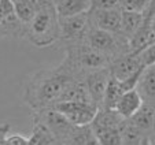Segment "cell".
Instances as JSON below:
<instances>
[{
	"mask_svg": "<svg viewBox=\"0 0 155 145\" xmlns=\"http://www.w3.org/2000/svg\"><path fill=\"white\" fill-rule=\"evenodd\" d=\"M88 17L92 27L120 34L121 10H89Z\"/></svg>",
	"mask_w": 155,
	"mask_h": 145,
	"instance_id": "9c48e42d",
	"label": "cell"
},
{
	"mask_svg": "<svg viewBox=\"0 0 155 145\" xmlns=\"http://www.w3.org/2000/svg\"><path fill=\"white\" fill-rule=\"evenodd\" d=\"M14 14L15 12L11 0H0V25Z\"/></svg>",
	"mask_w": 155,
	"mask_h": 145,
	"instance_id": "d4e9b609",
	"label": "cell"
},
{
	"mask_svg": "<svg viewBox=\"0 0 155 145\" xmlns=\"http://www.w3.org/2000/svg\"><path fill=\"white\" fill-rule=\"evenodd\" d=\"M84 145H99V142L96 141V138H95V136H94V137H92V138L89 140L88 142H85Z\"/></svg>",
	"mask_w": 155,
	"mask_h": 145,
	"instance_id": "83f0119b",
	"label": "cell"
},
{
	"mask_svg": "<svg viewBox=\"0 0 155 145\" xmlns=\"http://www.w3.org/2000/svg\"><path fill=\"white\" fill-rule=\"evenodd\" d=\"M91 27L88 12L59 18V40L64 44L81 43Z\"/></svg>",
	"mask_w": 155,
	"mask_h": 145,
	"instance_id": "5b68a950",
	"label": "cell"
},
{
	"mask_svg": "<svg viewBox=\"0 0 155 145\" xmlns=\"http://www.w3.org/2000/svg\"><path fill=\"white\" fill-rule=\"evenodd\" d=\"M89 10H120L118 0H89Z\"/></svg>",
	"mask_w": 155,
	"mask_h": 145,
	"instance_id": "cb8c5ba5",
	"label": "cell"
},
{
	"mask_svg": "<svg viewBox=\"0 0 155 145\" xmlns=\"http://www.w3.org/2000/svg\"><path fill=\"white\" fill-rule=\"evenodd\" d=\"M136 90L143 99V102H155V64L144 67L137 85H136Z\"/></svg>",
	"mask_w": 155,
	"mask_h": 145,
	"instance_id": "5bb4252c",
	"label": "cell"
},
{
	"mask_svg": "<svg viewBox=\"0 0 155 145\" xmlns=\"http://www.w3.org/2000/svg\"><path fill=\"white\" fill-rule=\"evenodd\" d=\"M32 121H37V122L43 123L54 134L56 141L61 142V144L63 142V140L66 138V136L73 127V125L69 122L68 119L52 107L40 111H33Z\"/></svg>",
	"mask_w": 155,
	"mask_h": 145,
	"instance_id": "52a82bcc",
	"label": "cell"
},
{
	"mask_svg": "<svg viewBox=\"0 0 155 145\" xmlns=\"http://www.w3.org/2000/svg\"><path fill=\"white\" fill-rule=\"evenodd\" d=\"M32 134L29 137V145H56L61 142L56 141L54 134L43 123L32 121Z\"/></svg>",
	"mask_w": 155,
	"mask_h": 145,
	"instance_id": "e0dca14e",
	"label": "cell"
},
{
	"mask_svg": "<svg viewBox=\"0 0 155 145\" xmlns=\"http://www.w3.org/2000/svg\"><path fill=\"white\" fill-rule=\"evenodd\" d=\"M121 95H122V92H121L120 86H118V81L111 77L107 84V88H106L100 110H114Z\"/></svg>",
	"mask_w": 155,
	"mask_h": 145,
	"instance_id": "ffe728a7",
	"label": "cell"
},
{
	"mask_svg": "<svg viewBox=\"0 0 155 145\" xmlns=\"http://www.w3.org/2000/svg\"><path fill=\"white\" fill-rule=\"evenodd\" d=\"M154 103L143 102L141 107L128 119L143 136H154Z\"/></svg>",
	"mask_w": 155,
	"mask_h": 145,
	"instance_id": "8fae6325",
	"label": "cell"
},
{
	"mask_svg": "<svg viewBox=\"0 0 155 145\" xmlns=\"http://www.w3.org/2000/svg\"><path fill=\"white\" fill-rule=\"evenodd\" d=\"M110 78H111V74H110L108 67L88 72V74L84 76V81L88 90L89 100L97 110H100V107H102L103 96H104L106 88H107Z\"/></svg>",
	"mask_w": 155,
	"mask_h": 145,
	"instance_id": "ba28073f",
	"label": "cell"
},
{
	"mask_svg": "<svg viewBox=\"0 0 155 145\" xmlns=\"http://www.w3.org/2000/svg\"><path fill=\"white\" fill-rule=\"evenodd\" d=\"M37 48H45L59 40V17L52 3L37 10L33 19L26 25L25 37Z\"/></svg>",
	"mask_w": 155,
	"mask_h": 145,
	"instance_id": "7a4b0ae2",
	"label": "cell"
},
{
	"mask_svg": "<svg viewBox=\"0 0 155 145\" xmlns=\"http://www.w3.org/2000/svg\"><path fill=\"white\" fill-rule=\"evenodd\" d=\"M59 18L88 12L91 8L89 0H52Z\"/></svg>",
	"mask_w": 155,
	"mask_h": 145,
	"instance_id": "9a60e30c",
	"label": "cell"
},
{
	"mask_svg": "<svg viewBox=\"0 0 155 145\" xmlns=\"http://www.w3.org/2000/svg\"><path fill=\"white\" fill-rule=\"evenodd\" d=\"M11 130V125L10 123H3V125H0V142H2V138H3L6 134L10 133Z\"/></svg>",
	"mask_w": 155,
	"mask_h": 145,
	"instance_id": "484cf974",
	"label": "cell"
},
{
	"mask_svg": "<svg viewBox=\"0 0 155 145\" xmlns=\"http://www.w3.org/2000/svg\"><path fill=\"white\" fill-rule=\"evenodd\" d=\"M141 104H143V99L140 97L137 90H128V92H124L121 95V97L115 104L114 111L122 119H129L141 107Z\"/></svg>",
	"mask_w": 155,
	"mask_h": 145,
	"instance_id": "7c38bea8",
	"label": "cell"
},
{
	"mask_svg": "<svg viewBox=\"0 0 155 145\" xmlns=\"http://www.w3.org/2000/svg\"><path fill=\"white\" fill-rule=\"evenodd\" d=\"M0 145H29V138L19 133H8L2 138Z\"/></svg>",
	"mask_w": 155,
	"mask_h": 145,
	"instance_id": "603a6c76",
	"label": "cell"
},
{
	"mask_svg": "<svg viewBox=\"0 0 155 145\" xmlns=\"http://www.w3.org/2000/svg\"><path fill=\"white\" fill-rule=\"evenodd\" d=\"M140 69H144V67L141 66L139 56L129 55V53L114 58L110 62V66H108L111 77L114 79H117V81H124V79L129 78L135 72H137Z\"/></svg>",
	"mask_w": 155,
	"mask_h": 145,
	"instance_id": "30bf717a",
	"label": "cell"
},
{
	"mask_svg": "<svg viewBox=\"0 0 155 145\" xmlns=\"http://www.w3.org/2000/svg\"><path fill=\"white\" fill-rule=\"evenodd\" d=\"M120 127H91V130L96 141L99 142V145H122L121 144Z\"/></svg>",
	"mask_w": 155,
	"mask_h": 145,
	"instance_id": "ac0fdd59",
	"label": "cell"
},
{
	"mask_svg": "<svg viewBox=\"0 0 155 145\" xmlns=\"http://www.w3.org/2000/svg\"><path fill=\"white\" fill-rule=\"evenodd\" d=\"M151 0H118V8L121 11L143 12Z\"/></svg>",
	"mask_w": 155,
	"mask_h": 145,
	"instance_id": "44dd1931",
	"label": "cell"
},
{
	"mask_svg": "<svg viewBox=\"0 0 155 145\" xmlns=\"http://www.w3.org/2000/svg\"><path fill=\"white\" fill-rule=\"evenodd\" d=\"M139 145H154V136H146V137H143Z\"/></svg>",
	"mask_w": 155,
	"mask_h": 145,
	"instance_id": "4316f807",
	"label": "cell"
},
{
	"mask_svg": "<svg viewBox=\"0 0 155 145\" xmlns=\"http://www.w3.org/2000/svg\"><path fill=\"white\" fill-rule=\"evenodd\" d=\"M52 108L61 112L73 126H88L94 121L99 110L92 103L62 102L56 103Z\"/></svg>",
	"mask_w": 155,
	"mask_h": 145,
	"instance_id": "8992f818",
	"label": "cell"
},
{
	"mask_svg": "<svg viewBox=\"0 0 155 145\" xmlns=\"http://www.w3.org/2000/svg\"><path fill=\"white\" fill-rule=\"evenodd\" d=\"M139 59L141 62L143 67H148V66H154L155 64V44L148 45L147 48H144L143 51L137 53Z\"/></svg>",
	"mask_w": 155,
	"mask_h": 145,
	"instance_id": "7402d4cb",
	"label": "cell"
},
{
	"mask_svg": "<svg viewBox=\"0 0 155 145\" xmlns=\"http://www.w3.org/2000/svg\"><path fill=\"white\" fill-rule=\"evenodd\" d=\"M56 145H63V144H56Z\"/></svg>",
	"mask_w": 155,
	"mask_h": 145,
	"instance_id": "f1b7e54d",
	"label": "cell"
},
{
	"mask_svg": "<svg viewBox=\"0 0 155 145\" xmlns=\"http://www.w3.org/2000/svg\"><path fill=\"white\" fill-rule=\"evenodd\" d=\"M143 22L141 12H129L121 11V22H120V36L129 40L136 33Z\"/></svg>",
	"mask_w": 155,
	"mask_h": 145,
	"instance_id": "2e32d148",
	"label": "cell"
},
{
	"mask_svg": "<svg viewBox=\"0 0 155 145\" xmlns=\"http://www.w3.org/2000/svg\"><path fill=\"white\" fill-rule=\"evenodd\" d=\"M62 62L68 64L76 74L84 77L88 72L108 67L111 58L92 50L81 41V43L66 44L64 59Z\"/></svg>",
	"mask_w": 155,
	"mask_h": 145,
	"instance_id": "3957f363",
	"label": "cell"
},
{
	"mask_svg": "<svg viewBox=\"0 0 155 145\" xmlns=\"http://www.w3.org/2000/svg\"><path fill=\"white\" fill-rule=\"evenodd\" d=\"M82 43L87 44L92 50L97 51L103 55H107L108 58H111V60L117 56L129 53L126 38H124L120 34H115V33H108L92 26L87 32Z\"/></svg>",
	"mask_w": 155,
	"mask_h": 145,
	"instance_id": "277c9868",
	"label": "cell"
},
{
	"mask_svg": "<svg viewBox=\"0 0 155 145\" xmlns=\"http://www.w3.org/2000/svg\"><path fill=\"white\" fill-rule=\"evenodd\" d=\"M62 102H78V103H91L88 90L85 86L84 77H77L74 78L68 86L63 89L58 103Z\"/></svg>",
	"mask_w": 155,
	"mask_h": 145,
	"instance_id": "4fadbf2b",
	"label": "cell"
},
{
	"mask_svg": "<svg viewBox=\"0 0 155 145\" xmlns=\"http://www.w3.org/2000/svg\"><path fill=\"white\" fill-rule=\"evenodd\" d=\"M78 76L62 62L52 69H40L30 74L22 85V100L32 111L51 108L58 103L62 92Z\"/></svg>",
	"mask_w": 155,
	"mask_h": 145,
	"instance_id": "6da1fadb",
	"label": "cell"
},
{
	"mask_svg": "<svg viewBox=\"0 0 155 145\" xmlns=\"http://www.w3.org/2000/svg\"><path fill=\"white\" fill-rule=\"evenodd\" d=\"M94 137L89 125L88 126H73L66 138L63 140V145H84Z\"/></svg>",
	"mask_w": 155,
	"mask_h": 145,
	"instance_id": "d6986e66",
	"label": "cell"
}]
</instances>
